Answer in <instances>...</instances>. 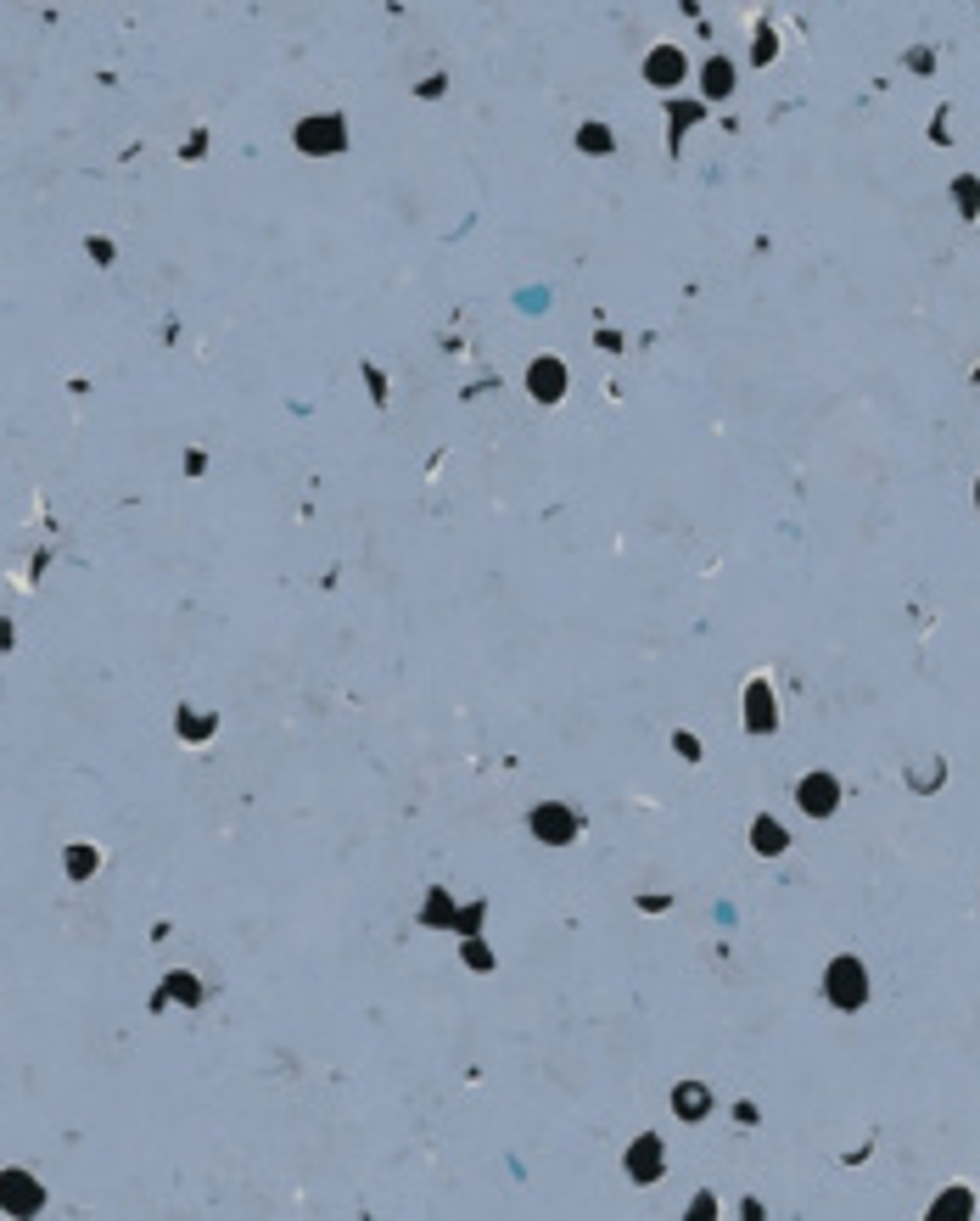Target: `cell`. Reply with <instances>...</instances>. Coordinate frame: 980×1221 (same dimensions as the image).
Here are the masks:
<instances>
[{"instance_id": "obj_1", "label": "cell", "mask_w": 980, "mask_h": 1221, "mask_svg": "<svg viewBox=\"0 0 980 1221\" xmlns=\"http://www.w3.org/2000/svg\"><path fill=\"white\" fill-rule=\"evenodd\" d=\"M824 992H829L835 1009H862L868 1003V970H862L858 958H835L824 970Z\"/></svg>"}, {"instance_id": "obj_2", "label": "cell", "mask_w": 980, "mask_h": 1221, "mask_svg": "<svg viewBox=\"0 0 980 1221\" xmlns=\"http://www.w3.org/2000/svg\"><path fill=\"white\" fill-rule=\"evenodd\" d=\"M45 1205V1188L28 1176V1171H0V1211L11 1216H34Z\"/></svg>"}, {"instance_id": "obj_3", "label": "cell", "mask_w": 980, "mask_h": 1221, "mask_svg": "<svg viewBox=\"0 0 980 1221\" xmlns=\"http://www.w3.org/2000/svg\"><path fill=\"white\" fill-rule=\"evenodd\" d=\"M796 801H801V812H812V818H829L835 807H841V785L829 779V774H807L796 785Z\"/></svg>"}, {"instance_id": "obj_4", "label": "cell", "mask_w": 980, "mask_h": 1221, "mask_svg": "<svg viewBox=\"0 0 980 1221\" xmlns=\"http://www.w3.org/2000/svg\"><path fill=\"white\" fill-rule=\"evenodd\" d=\"M773 723H779V718H773V689L756 678V683L745 689V729H751V734H768Z\"/></svg>"}, {"instance_id": "obj_5", "label": "cell", "mask_w": 980, "mask_h": 1221, "mask_svg": "<svg viewBox=\"0 0 980 1221\" xmlns=\"http://www.w3.org/2000/svg\"><path fill=\"white\" fill-rule=\"evenodd\" d=\"M533 835H544V841H554V847H566V841L577 835V818H572L566 807H538V812H533Z\"/></svg>"}, {"instance_id": "obj_6", "label": "cell", "mask_w": 980, "mask_h": 1221, "mask_svg": "<svg viewBox=\"0 0 980 1221\" xmlns=\"http://www.w3.org/2000/svg\"><path fill=\"white\" fill-rule=\"evenodd\" d=\"M627 1176L633 1182H656L662 1176V1138H639L627 1149Z\"/></svg>"}, {"instance_id": "obj_7", "label": "cell", "mask_w": 980, "mask_h": 1221, "mask_svg": "<svg viewBox=\"0 0 980 1221\" xmlns=\"http://www.w3.org/2000/svg\"><path fill=\"white\" fill-rule=\"evenodd\" d=\"M298 146L303 152H336L342 146V118H308L298 129Z\"/></svg>"}, {"instance_id": "obj_8", "label": "cell", "mask_w": 980, "mask_h": 1221, "mask_svg": "<svg viewBox=\"0 0 980 1221\" xmlns=\"http://www.w3.org/2000/svg\"><path fill=\"white\" fill-rule=\"evenodd\" d=\"M930 1216L935 1221H964V1216H975V1194L970 1188H947L935 1205H930Z\"/></svg>"}, {"instance_id": "obj_9", "label": "cell", "mask_w": 980, "mask_h": 1221, "mask_svg": "<svg viewBox=\"0 0 980 1221\" xmlns=\"http://www.w3.org/2000/svg\"><path fill=\"white\" fill-rule=\"evenodd\" d=\"M527 387H533L544 404H554V398H560V387H566V370L554 365V359H538V365H533V375H527Z\"/></svg>"}, {"instance_id": "obj_10", "label": "cell", "mask_w": 980, "mask_h": 1221, "mask_svg": "<svg viewBox=\"0 0 980 1221\" xmlns=\"http://www.w3.org/2000/svg\"><path fill=\"white\" fill-rule=\"evenodd\" d=\"M751 847H756L762 857H779L785 847H790V835H785L773 818H756V824H751Z\"/></svg>"}, {"instance_id": "obj_11", "label": "cell", "mask_w": 980, "mask_h": 1221, "mask_svg": "<svg viewBox=\"0 0 980 1221\" xmlns=\"http://www.w3.org/2000/svg\"><path fill=\"white\" fill-rule=\"evenodd\" d=\"M644 73H650V84H678L683 79V57H678L673 46H662L656 57L644 62Z\"/></svg>"}, {"instance_id": "obj_12", "label": "cell", "mask_w": 980, "mask_h": 1221, "mask_svg": "<svg viewBox=\"0 0 980 1221\" xmlns=\"http://www.w3.org/2000/svg\"><path fill=\"white\" fill-rule=\"evenodd\" d=\"M953 202H958V213H964V219H975V213H980V180H975V174H958Z\"/></svg>"}, {"instance_id": "obj_13", "label": "cell", "mask_w": 980, "mask_h": 1221, "mask_svg": "<svg viewBox=\"0 0 980 1221\" xmlns=\"http://www.w3.org/2000/svg\"><path fill=\"white\" fill-rule=\"evenodd\" d=\"M706 1103H712V1099H706V1087H678V1093H673V1109H678V1115H689V1121H700V1115H706Z\"/></svg>"}, {"instance_id": "obj_14", "label": "cell", "mask_w": 980, "mask_h": 1221, "mask_svg": "<svg viewBox=\"0 0 980 1221\" xmlns=\"http://www.w3.org/2000/svg\"><path fill=\"white\" fill-rule=\"evenodd\" d=\"M96 863H101V852H96V847H67V874H73V880L96 874Z\"/></svg>"}, {"instance_id": "obj_15", "label": "cell", "mask_w": 980, "mask_h": 1221, "mask_svg": "<svg viewBox=\"0 0 980 1221\" xmlns=\"http://www.w3.org/2000/svg\"><path fill=\"white\" fill-rule=\"evenodd\" d=\"M735 84V67L729 62H706V96H729Z\"/></svg>"}, {"instance_id": "obj_16", "label": "cell", "mask_w": 980, "mask_h": 1221, "mask_svg": "<svg viewBox=\"0 0 980 1221\" xmlns=\"http://www.w3.org/2000/svg\"><path fill=\"white\" fill-rule=\"evenodd\" d=\"M180 734H191V739H208V734H213V718H202V712H185V718H180Z\"/></svg>"}, {"instance_id": "obj_17", "label": "cell", "mask_w": 980, "mask_h": 1221, "mask_svg": "<svg viewBox=\"0 0 980 1221\" xmlns=\"http://www.w3.org/2000/svg\"><path fill=\"white\" fill-rule=\"evenodd\" d=\"M583 146H594V152H606V146H611V135H606L600 123H589V129H583Z\"/></svg>"}, {"instance_id": "obj_18", "label": "cell", "mask_w": 980, "mask_h": 1221, "mask_svg": "<svg viewBox=\"0 0 980 1221\" xmlns=\"http://www.w3.org/2000/svg\"><path fill=\"white\" fill-rule=\"evenodd\" d=\"M169 986H174V992H180L185 1003H196V980H191V975H174V980H169Z\"/></svg>"}, {"instance_id": "obj_19", "label": "cell", "mask_w": 980, "mask_h": 1221, "mask_svg": "<svg viewBox=\"0 0 980 1221\" xmlns=\"http://www.w3.org/2000/svg\"><path fill=\"white\" fill-rule=\"evenodd\" d=\"M443 919H448V902H443V891H437V902L426 908V924H443Z\"/></svg>"}, {"instance_id": "obj_20", "label": "cell", "mask_w": 980, "mask_h": 1221, "mask_svg": "<svg viewBox=\"0 0 980 1221\" xmlns=\"http://www.w3.org/2000/svg\"><path fill=\"white\" fill-rule=\"evenodd\" d=\"M975 504H980V483H975Z\"/></svg>"}]
</instances>
